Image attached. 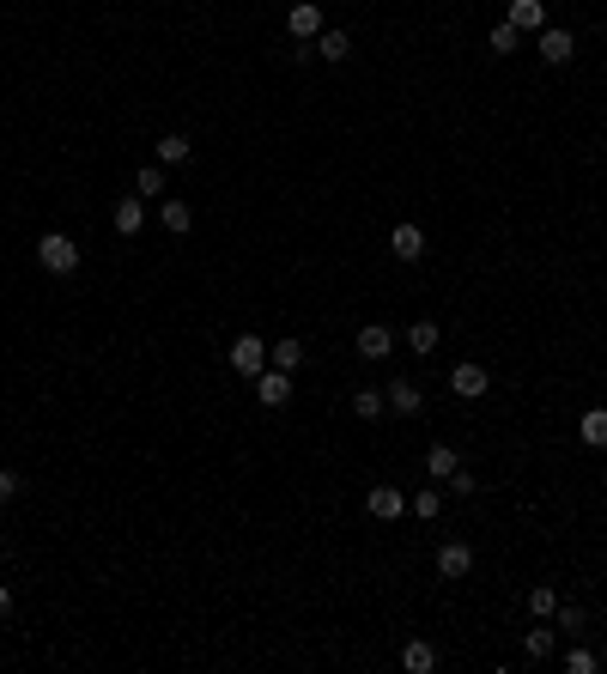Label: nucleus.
<instances>
[{"label": "nucleus", "mask_w": 607, "mask_h": 674, "mask_svg": "<svg viewBox=\"0 0 607 674\" xmlns=\"http://www.w3.org/2000/svg\"><path fill=\"white\" fill-rule=\"evenodd\" d=\"M553 607H559V589H553V583H535V589H529V613H535V620H553Z\"/></svg>", "instance_id": "nucleus-21"}, {"label": "nucleus", "mask_w": 607, "mask_h": 674, "mask_svg": "<svg viewBox=\"0 0 607 674\" xmlns=\"http://www.w3.org/2000/svg\"><path fill=\"white\" fill-rule=\"evenodd\" d=\"M401 669L407 674H432V669H438V650H432L425 638H407L401 644Z\"/></svg>", "instance_id": "nucleus-9"}, {"label": "nucleus", "mask_w": 607, "mask_h": 674, "mask_svg": "<svg viewBox=\"0 0 607 674\" xmlns=\"http://www.w3.org/2000/svg\"><path fill=\"white\" fill-rule=\"evenodd\" d=\"M6 499H19V474L12 468H0V505H6Z\"/></svg>", "instance_id": "nucleus-31"}, {"label": "nucleus", "mask_w": 607, "mask_h": 674, "mask_svg": "<svg viewBox=\"0 0 607 674\" xmlns=\"http://www.w3.org/2000/svg\"><path fill=\"white\" fill-rule=\"evenodd\" d=\"M401 492H395V486H371V499H365V510H371L376 523H395V516H401Z\"/></svg>", "instance_id": "nucleus-11"}, {"label": "nucleus", "mask_w": 607, "mask_h": 674, "mask_svg": "<svg viewBox=\"0 0 607 674\" xmlns=\"http://www.w3.org/2000/svg\"><path fill=\"white\" fill-rule=\"evenodd\" d=\"M140 225H146V201H140V195H122V201H116V231L134 237Z\"/></svg>", "instance_id": "nucleus-14"}, {"label": "nucleus", "mask_w": 607, "mask_h": 674, "mask_svg": "<svg viewBox=\"0 0 607 674\" xmlns=\"http://www.w3.org/2000/svg\"><path fill=\"white\" fill-rule=\"evenodd\" d=\"M255 402H262V407H286V402H292V371H279V365L262 371V377H255Z\"/></svg>", "instance_id": "nucleus-4"}, {"label": "nucleus", "mask_w": 607, "mask_h": 674, "mask_svg": "<svg viewBox=\"0 0 607 674\" xmlns=\"http://www.w3.org/2000/svg\"><path fill=\"white\" fill-rule=\"evenodd\" d=\"M158 219H165V231H176V237H182L189 225H195V213H189V201H165V207H158Z\"/></svg>", "instance_id": "nucleus-20"}, {"label": "nucleus", "mask_w": 607, "mask_h": 674, "mask_svg": "<svg viewBox=\"0 0 607 674\" xmlns=\"http://www.w3.org/2000/svg\"><path fill=\"white\" fill-rule=\"evenodd\" d=\"M438 322H432V316H425V322H413V329H407V346H413V353H438Z\"/></svg>", "instance_id": "nucleus-19"}, {"label": "nucleus", "mask_w": 607, "mask_h": 674, "mask_svg": "<svg viewBox=\"0 0 607 674\" xmlns=\"http://www.w3.org/2000/svg\"><path fill=\"white\" fill-rule=\"evenodd\" d=\"M449 389H456L462 402H480V395L492 389V377H486V365H456V371H449Z\"/></svg>", "instance_id": "nucleus-6"}, {"label": "nucleus", "mask_w": 607, "mask_h": 674, "mask_svg": "<svg viewBox=\"0 0 607 674\" xmlns=\"http://www.w3.org/2000/svg\"><path fill=\"white\" fill-rule=\"evenodd\" d=\"M383 402L395 407V413H401V419H413V413H419V407H425V395H419V389H413V383H389V395H383Z\"/></svg>", "instance_id": "nucleus-16"}, {"label": "nucleus", "mask_w": 607, "mask_h": 674, "mask_svg": "<svg viewBox=\"0 0 607 674\" xmlns=\"http://www.w3.org/2000/svg\"><path fill=\"white\" fill-rule=\"evenodd\" d=\"M516 25H510V19H498V25H492V37H486V43H492V49H498V55H510V49H516Z\"/></svg>", "instance_id": "nucleus-25"}, {"label": "nucleus", "mask_w": 607, "mask_h": 674, "mask_svg": "<svg viewBox=\"0 0 607 674\" xmlns=\"http://www.w3.org/2000/svg\"><path fill=\"white\" fill-rule=\"evenodd\" d=\"M456 468H462V456H456L449 443H432V450H425V474H432V480H449Z\"/></svg>", "instance_id": "nucleus-15"}, {"label": "nucleus", "mask_w": 607, "mask_h": 674, "mask_svg": "<svg viewBox=\"0 0 607 674\" xmlns=\"http://www.w3.org/2000/svg\"><path fill=\"white\" fill-rule=\"evenodd\" d=\"M438 510H443V492H438V486L413 492V516H438Z\"/></svg>", "instance_id": "nucleus-27"}, {"label": "nucleus", "mask_w": 607, "mask_h": 674, "mask_svg": "<svg viewBox=\"0 0 607 674\" xmlns=\"http://www.w3.org/2000/svg\"><path fill=\"white\" fill-rule=\"evenodd\" d=\"M553 638H559V632H546V620H540L535 632L522 638V656H529V662H546V656H553Z\"/></svg>", "instance_id": "nucleus-18"}, {"label": "nucleus", "mask_w": 607, "mask_h": 674, "mask_svg": "<svg viewBox=\"0 0 607 674\" xmlns=\"http://www.w3.org/2000/svg\"><path fill=\"white\" fill-rule=\"evenodd\" d=\"M6 613H12V589L0 583V620H6Z\"/></svg>", "instance_id": "nucleus-32"}, {"label": "nucleus", "mask_w": 607, "mask_h": 674, "mask_svg": "<svg viewBox=\"0 0 607 674\" xmlns=\"http://www.w3.org/2000/svg\"><path fill=\"white\" fill-rule=\"evenodd\" d=\"M516 31H546V6L540 0H510V12H505Z\"/></svg>", "instance_id": "nucleus-12"}, {"label": "nucleus", "mask_w": 607, "mask_h": 674, "mask_svg": "<svg viewBox=\"0 0 607 674\" xmlns=\"http://www.w3.org/2000/svg\"><path fill=\"white\" fill-rule=\"evenodd\" d=\"M383 395H376V389H352V413H359V419H376V413H383Z\"/></svg>", "instance_id": "nucleus-24"}, {"label": "nucleus", "mask_w": 607, "mask_h": 674, "mask_svg": "<svg viewBox=\"0 0 607 674\" xmlns=\"http://www.w3.org/2000/svg\"><path fill=\"white\" fill-rule=\"evenodd\" d=\"M553 620H559V626H565V632H583V620H589V613H583V607H553Z\"/></svg>", "instance_id": "nucleus-28"}, {"label": "nucleus", "mask_w": 607, "mask_h": 674, "mask_svg": "<svg viewBox=\"0 0 607 674\" xmlns=\"http://www.w3.org/2000/svg\"><path fill=\"white\" fill-rule=\"evenodd\" d=\"M352 340H359V353H365V359H389V353H395V329H383V322H365Z\"/></svg>", "instance_id": "nucleus-7"}, {"label": "nucleus", "mask_w": 607, "mask_h": 674, "mask_svg": "<svg viewBox=\"0 0 607 674\" xmlns=\"http://www.w3.org/2000/svg\"><path fill=\"white\" fill-rule=\"evenodd\" d=\"M36 262L49 273H79V243L68 231H43L36 237Z\"/></svg>", "instance_id": "nucleus-1"}, {"label": "nucleus", "mask_w": 607, "mask_h": 674, "mask_svg": "<svg viewBox=\"0 0 607 674\" xmlns=\"http://www.w3.org/2000/svg\"><path fill=\"white\" fill-rule=\"evenodd\" d=\"M577 438L589 443V450H607V407H589V413L577 419Z\"/></svg>", "instance_id": "nucleus-13"}, {"label": "nucleus", "mask_w": 607, "mask_h": 674, "mask_svg": "<svg viewBox=\"0 0 607 674\" xmlns=\"http://www.w3.org/2000/svg\"><path fill=\"white\" fill-rule=\"evenodd\" d=\"M449 492H462V499H468V492H480V480H473V474H462V468H456V474H449Z\"/></svg>", "instance_id": "nucleus-30"}, {"label": "nucleus", "mask_w": 607, "mask_h": 674, "mask_svg": "<svg viewBox=\"0 0 607 674\" xmlns=\"http://www.w3.org/2000/svg\"><path fill=\"white\" fill-rule=\"evenodd\" d=\"M231 371H237V377H262V371H268V340L237 335V340H231Z\"/></svg>", "instance_id": "nucleus-2"}, {"label": "nucleus", "mask_w": 607, "mask_h": 674, "mask_svg": "<svg viewBox=\"0 0 607 674\" xmlns=\"http://www.w3.org/2000/svg\"><path fill=\"white\" fill-rule=\"evenodd\" d=\"M565 669H571V674H595V650H571Z\"/></svg>", "instance_id": "nucleus-29"}, {"label": "nucleus", "mask_w": 607, "mask_h": 674, "mask_svg": "<svg viewBox=\"0 0 607 674\" xmlns=\"http://www.w3.org/2000/svg\"><path fill=\"white\" fill-rule=\"evenodd\" d=\"M535 49H540V61H546V68H565V61L577 55V37L559 31V25H546V31L535 37Z\"/></svg>", "instance_id": "nucleus-3"}, {"label": "nucleus", "mask_w": 607, "mask_h": 674, "mask_svg": "<svg viewBox=\"0 0 607 674\" xmlns=\"http://www.w3.org/2000/svg\"><path fill=\"white\" fill-rule=\"evenodd\" d=\"M134 189H140V195H165V165H146L134 176Z\"/></svg>", "instance_id": "nucleus-26"}, {"label": "nucleus", "mask_w": 607, "mask_h": 674, "mask_svg": "<svg viewBox=\"0 0 607 674\" xmlns=\"http://www.w3.org/2000/svg\"><path fill=\"white\" fill-rule=\"evenodd\" d=\"M189 152H195V146H189V134H165V140H158V165H182Z\"/></svg>", "instance_id": "nucleus-23"}, {"label": "nucleus", "mask_w": 607, "mask_h": 674, "mask_svg": "<svg viewBox=\"0 0 607 674\" xmlns=\"http://www.w3.org/2000/svg\"><path fill=\"white\" fill-rule=\"evenodd\" d=\"M316 55H322V61H346V55H352V37L322 25V37H316Z\"/></svg>", "instance_id": "nucleus-17"}, {"label": "nucleus", "mask_w": 607, "mask_h": 674, "mask_svg": "<svg viewBox=\"0 0 607 674\" xmlns=\"http://www.w3.org/2000/svg\"><path fill=\"white\" fill-rule=\"evenodd\" d=\"M389 249H395L401 262H419V256H425V231H419V225H395V231H389Z\"/></svg>", "instance_id": "nucleus-10"}, {"label": "nucleus", "mask_w": 607, "mask_h": 674, "mask_svg": "<svg viewBox=\"0 0 607 674\" xmlns=\"http://www.w3.org/2000/svg\"><path fill=\"white\" fill-rule=\"evenodd\" d=\"M268 359L279 365V371H298L304 365V340H279V346H268Z\"/></svg>", "instance_id": "nucleus-22"}, {"label": "nucleus", "mask_w": 607, "mask_h": 674, "mask_svg": "<svg viewBox=\"0 0 607 674\" xmlns=\"http://www.w3.org/2000/svg\"><path fill=\"white\" fill-rule=\"evenodd\" d=\"M438 572H443V577H468V572H473V547H462V540H443V547H438Z\"/></svg>", "instance_id": "nucleus-8"}, {"label": "nucleus", "mask_w": 607, "mask_h": 674, "mask_svg": "<svg viewBox=\"0 0 607 674\" xmlns=\"http://www.w3.org/2000/svg\"><path fill=\"white\" fill-rule=\"evenodd\" d=\"M286 31L298 37V43H310V37H322V6H316V0H298V6L286 12Z\"/></svg>", "instance_id": "nucleus-5"}]
</instances>
